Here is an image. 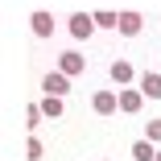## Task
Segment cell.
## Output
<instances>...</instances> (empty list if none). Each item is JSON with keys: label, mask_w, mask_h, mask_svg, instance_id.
Listing matches in <instances>:
<instances>
[{"label": "cell", "mask_w": 161, "mask_h": 161, "mask_svg": "<svg viewBox=\"0 0 161 161\" xmlns=\"http://www.w3.org/2000/svg\"><path fill=\"white\" fill-rule=\"evenodd\" d=\"M95 29H99V25H95V17H87V13H75V17L66 21V33H70V37H79V42L95 37Z\"/></svg>", "instance_id": "obj_1"}, {"label": "cell", "mask_w": 161, "mask_h": 161, "mask_svg": "<svg viewBox=\"0 0 161 161\" xmlns=\"http://www.w3.org/2000/svg\"><path fill=\"white\" fill-rule=\"evenodd\" d=\"M42 91L50 95V99H66V91H70V79L62 75V70H50V75L42 79Z\"/></svg>", "instance_id": "obj_2"}, {"label": "cell", "mask_w": 161, "mask_h": 161, "mask_svg": "<svg viewBox=\"0 0 161 161\" xmlns=\"http://www.w3.org/2000/svg\"><path fill=\"white\" fill-rule=\"evenodd\" d=\"M91 112H95V116H112V112H120V95H112V91H95V95H91Z\"/></svg>", "instance_id": "obj_3"}, {"label": "cell", "mask_w": 161, "mask_h": 161, "mask_svg": "<svg viewBox=\"0 0 161 161\" xmlns=\"http://www.w3.org/2000/svg\"><path fill=\"white\" fill-rule=\"evenodd\" d=\"M58 70L66 75V79H75V75H83V70H87V58H83L79 50H66V54L58 58Z\"/></svg>", "instance_id": "obj_4"}, {"label": "cell", "mask_w": 161, "mask_h": 161, "mask_svg": "<svg viewBox=\"0 0 161 161\" xmlns=\"http://www.w3.org/2000/svg\"><path fill=\"white\" fill-rule=\"evenodd\" d=\"M141 108H145V95H141V87H120V112L136 116Z\"/></svg>", "instance_id": "obj_5"}, {"label": "cell", "mask_w": 161, "mask_h": 161, "mask_svg": "<svg viewBox=\"0 0 161 161\" xmlns=\"http://www.w3.org/2000/svg\"><path fill=\"white\" fill-rule=\"evenodd\" d=\"M141 29H145V17L141 13H120V33L124 37H136Z\"/></svg>", "instance_id": "obj_6"}, {"label": "cell", "mask_w": 161, "mask_h": 161, "mask_svg": "<svg viewBox=\"0 0 161 161\" xmlns=\"http://www.w3.org/2000/svg\"><path fill=\"white\" fill-rule=\"evenodd\" d=\"M29 29H33V37H50L54 33V17L50 13H33L29 17Z\"/></svg>", "instance_id": "obj_7"}, {"label": "cell", "mask_w": 161, "mask_h": 161, "mask_svg": "<svg viewBox=\"0 0 161 161\" xmlns=\"http://www.w3.org/2000/svg\"><path fill=\"white\" fill-rule=\"evenodd\" d=\"M141 95L145 99H161V70H149L141 79Z\"/></svg>", "instance_id": "obj_8"}, {"label": "cell", "mask_w": 161, "mask_h": 161, "mask_svg": "<svg viewBox=\"0 0 161 161\" xmlns=\"http://www.w3.org/2000/svg\"><path fill=\"white\" fill-rule=\"evenodd\" d=\"M112 79H116L120 87H132V79H136V66H132V62H112Z\"/></svg>", "instance_id": "obj_9"}, {"label": "cell", "mask_w": 161, "mask_h": 161, "mask_svg": "<svg viewBox=\"0 0 161 161\" xmlns=\"http://www.w3.org/2000/svg\"><path fill=\"white\" fill-rule=\"evenodd\" d=\"M42 112H46V120H58L62 112H66V99H50V95H46V99H42Z\"/></svg>", "instance_id": "obj_10"}, {"label": "cell", "mask_w": 161, "mask_h": 161, "mask_svg": "<svg viewBox=\"0 0 161 161\" xmlns=\"http://www.w3.org/2000/svg\"><path fill=\"white\" fill-rule=\"evenodd\" d=\"M132 157H136V161H157L153 141H136V145H132Z\"/></svg>", "instance_id": "obj_11"}, {"label": "cell", "mask_w": 161, "mask_h": 161, "mask_svg": "<svg viewBox=\"0 0 161 161\" xmlns=\"http://www.w3.org/2000/svg\"><path fill=\"white\" fill-rule=\"evenodd\" d=\"M42 120H46V112H42V103H29V108H25V128H29V132H33V128H37Z\"/></svg>", "instance_id": "obj_12"}, {"label": "cell", "mask_w": 161, "mask_h": 161, "mask_svg": "<svg viewBox=\"0 0 161 161\" xmlns=\"http://www.w3.org/2000/svg\"><path fill=\"white\" fill-rule=\"evenodd\" d=\"M95 25H99V29H120V13H95Z\"/></svg>", "instance_id": "obj_13"}, {"label": "cell", "mask_w": 161, "mask_h": 161, "mask_svg": "<svg viewBox=\"0 0 161 161\" xmlns=\"http://www.w3.org/2000/svg\"><path fill=\"white\" fill-rule=\"evenodd\" d=\"M145 141H153V145H161V116L145 124Z\"/></svg>", "instance_id": "obj_14"}, {"label": "cell", "mask_w": 161, "mask_h": 161, "mask_svg": "<svg viewBox=\"0 0 161 161\" xmlns=\"http://www.w3.org/2000/svg\"><path fill=\"white\" fill-rule=\"evenodd\" d=\"M42 153H46V149H42V141H37V136H29V141H25V157H29V161H37Z\"/></svg>", "instance_id": "obj_15"}, {"label": "cell", "mask_w": 161, "mask_h": 161, "mask_svg": "<svg viewBox=\"0 0 161 161\" xmlns=\"http://www.w3.org/2000/svg\"><path fill=\"white\" fill-rule=\"evenodd\" d=\"M157 161H161V149H157Z\"/></svg>", "instance_id": "obj_16"}]
</instances>
